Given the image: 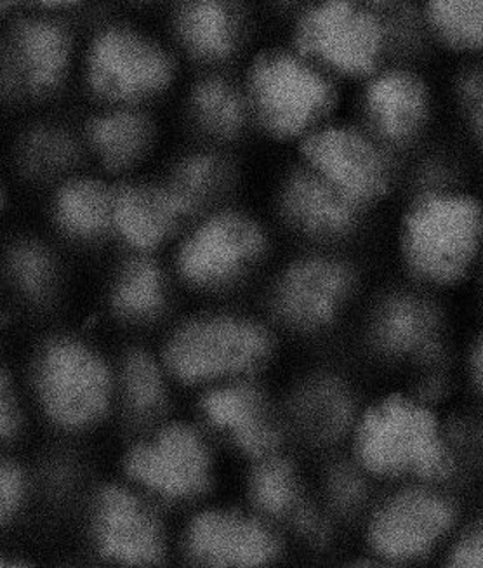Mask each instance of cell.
Returning a JSON list of instances; mask_svg holds the SVG:
<instances>
[{"mask_svg": "<svg viewBox=\"0 0 483 568\" xmlns=\"http://www.w3.org/2000/svg\"><path fill=\"white\" fill-rule=\"evenodd\" d=\"M355 121L395 155L417 149L435 128V88L420 70L386 63L359 84Z\"/></svg>", "mask_w": 483, "mask_h": 568, "instance_id": "ba28073f", "label": "cell"}, {"mask_svg": "<svg viewBox=\"0 0 483 568\" xmlns=\"http://www.w3.org/2000/svg\"><path fill=\"white\" fill-rule=\"evenodd\" d=\"M153 136L152 121L131 106L100 113L88 125L92 152L110 169L131 168L140 162L152 146Z\"/></svg>", "mask_w": 483, "mask_h": 568, "instance_id": "7402d4cb", "label": "cell"}, {"mask_svg": "<svg viewBox=\"0 0 483 568\" xmlns=\"http://www.w3.org/2000/svg\"><path fill=\"white\" fill-rule=\"evenodd\" d=\"M449 106L475 164L473 181L483 193V67H467L455 77Z\"/></svg>", "mask_w": 483, "mask_h": 568, "instance_id": "484cf974", "label": "cell"}, {"mask_svg": "<svg viewBox=\"0 0 483 568\" xmlns=\"http://www.w3.org/2000/svg\"><path fill=\"white\" fill-rule=\"evenodd\" d=\"M304 416L308 426L322 440H334L352 419V402L344 389L331 381L313 386L304 396Z\"/></svg>", "mask_w": 483, "mask_h": 568, "instance_id": "f1b7e54d", "label": "cell"}, {"mask_svg": "<svg viewBox=\"0 0 483 568\" xmlns=\"http://www.w3.org/2000/svg\"><path fill=\"white\" fill-rule=\"evenodd\" d=\"M251 124L279 143L298 144L340 116L341 84L291 44L249 58L240 79Z\"/></svg>", "mask_w": 483, "mask_h": 568, "instance_id": "3957f363", "label": "cell"}, {"mask_svg": "<svg viewBox=\"0 0 483 568\" xmlns=\"http://www.w3.org/2000/svg\"><path fill=\"white\" fill-rule=\"evenodd\" d=\"M463 377L464 388L483 410V321L464 345Z\"/></svg>", "mask_w": 483, "mask_h": 568, "instance_id": "d590c367", "label": "cell"}, {"mask_svg": "<svg viewBox=\"0 0 483 568\" xmlns=\"http://www.w3.org/2000/svg\"><path fill=\"white\" fill-rule=\"evenodd\" d=\"M249 18L242 0H178L172 36L188 60L220 70L235 60L248 41Z\"/></svg>", "mask_w": 483, "mask_h": 568, "instance_id": "5bb4252c", "label": "cell"}, {"mask_svg": "<svg viewBox=\"0 0 483 568\" xmlns=\"http://www.w3.org/2000/svg\"><path fill=\"white\" fill-rule=\"evenodd\" d=\"M40 388L49 413L63 425H85L109 404L107 368L97 356L73 343H60L46 355Z\"/></svg>", "mask_w": 483, "mask_h": 568, "instance_id": "4fadbf2b", "label": "cell"}, {"mask_svg": "<svg viewBox=\"0 0 483 568\" xmlns=\"http://www.w3.org/2000/svg\"><path fill=\"white\" fill-rule=\"evenodd\" d=\"M430 291L400 288L375 305L371 318L374 345L392 356L442 361L445 349V316Z\"/></svg>", "mask_w": 483, "mask_h": 568, "instance_id": "7c38bea8", "label": "cell"}, {"mask_svg": "<svg viewBox=\"0 0 483 568\" xmlns=\"http://www.w3.org/2000/svg\"><path fill=\"white\" fill-rule=\"evenodd\" d=\"M454 487H412L384 500L369 525V545L384 560H423L444 548L466 515Z\"/></svg>", "mask_w": 483, "mask_h": 568, "instance_id": "52a82bcc", "label": "cell"}, {"mask_svg": "<svg viewBox=\"0 0 483 568\" xmlns=\"http://www.w3.org/2000/svg\"><path fill=\"white\" fill-rule=\"evenodd\" d=\"M421 23L447 51L483 57V0H423Z\"/></svg>", "mask_w": 483, "mask_h": 568, "instance_id": "cb8c5ba5", "label": "cell"}, {"mask_svg": "<svg viewBox=\"0 0 483 568\" xmlns=\"http://www.w3.org/2000/svg\"><path fill=\"white\" fill-rule=\"evenodd\" d=\"M289 44L340 82L360 84L390 63L386 12L359 0H308L292 21Z\"/></svg>", "mask_w": 483, "mask_h": 568, "instance_id": "277c9868", "label": "cell"}, {"mask_svg": "<svg viewBox=\"0 0 483 568\" xmlns=\"http://www.w3.org/2000/svg\"><path fill=\"white\" fill-rule=\"evenodd\" d=\"M359 288V273L350 261L315 254L292 263L280 276L273 305L285 321L303 328L334 324Z\"/></svg>", "mask_w": 483, "mask_h": 568, "instance_id": "30bf717a", "label": "cell"}, {"mask_svg": "<svg viewBox=\"0 0 483 568\" xmlns=\"http://www.w3.org/2000/svg\"><path fill=\"white\" fill-rule=\"evenodd\" d=\"M252 494L260 508L284 515L298 508V485L291 468L280 460H268L252 478Z\"/></svg>", "mask_w": 483, "mask_h": 568, "instance_id": "f546056e", "label": "cell"}, {"mask_svg": "<svg viewBox=\"0 0 483 568\" xmlns=\"http://www.w3.org/2000/svg\"><path fill=\"white\" fill-rule=\"evenodd\" d=\"M266 247L256 221L239 213L208 217L181 245L178 266L197 287H221L260 260Z\"/></svg>", "mask_w": 483, "mask_h": 568, "instance_id": "8fae6325", "label": "cell"}, {"mask_svg": "<svg viewBox=\"0 0 483 568\" xmlns=\"http://www.w3.org/2000/svg\"><path fill=\"white\" fill-rule=\"evenodd\" d=\"M280 205L294 229L322 242H341L352 236L365 214L303 164H298L285 178Z\"/></svg>", "mask_w": 483, "mask_h": 568, "instance_id": "9a60e30c", "label": "cell"}, {"mask_svg": "<svg viewBox=\"0 0 483 568\" xmlns=\"http://www.w3.org/2000/svg\"><path fill=\"white\" fill-rule=\"evenodd\" d=\"M0 567H21V564H18V561L0 560Z\"/></svg>", "mask_w": 483, "mask_h": 568, "instance_id": "7bdbcfd3", "label": "cell"}, {"mask_svg": "<svg viewBox=\"0 0 483 568\" xmlns=\"http://www.w3.org/2000/svg\"><path fill=\"white\" fill-rule=\"evenodd\" d=\"M11 268L21 287L30 294L44 293L51 282L52 266L48 254L36 245H23L12 254Z\"/></svg>", "mask_w": 483, "mask_h": 568, "instance_id": "836d02e7", "label": "cell"}, {"mask_svg": "<svg viewBox=\"0 0 483 568\" xmlns=\"http://www.w3.org/2000/svg\"><path fill=\"white\" fill-rule=\"evenodd\" d=\"M190 546L199 560L220 567H254L276 551L275 539L266 528L228 513L200 517L193 524Z\"/></svg>", "mask_w": 483, "mask_h": 568, "instance_id": "ac0fdd59", "label": "cell"}, {"mask_svg": "<svg viewBox=\"0 0 483 568\" xmlns=\"http://www.w3.org/2000/svg\"><path fill=\"white\" fill-rule=\"evenodd\" d=\"M266 348L263 328L232 316H214L184 325L169 345L168 361L183 379H209L251 367Z\"/></svg>", "mask_w": 483, "mask_h": 568, "instance_id": "9c48e42d", "label": "cell"}, {"mask_svg": "<svg viewBox=\"0 0 483 568\" xmlns=\"http://www.w3.org/2000/svg\"><path fill=\"white\" fill-rule=\"evenodd\" d=\"M190 216L171 186H125L113 199V224L129 244L152 248Z\"/></svg>", "mask_w": 483, "mask_h": 568, "instance_id": "ffe728a7", "label": "cell"}, {"mask_svg": "<svg viewBox=\"0 0 483 568\" xmlns=\"http://www.w3.org/2000/svg\"><path fill=\"white\" fill-rule=\"evenodd\" d=\"M9 67L23 88L46 94L60 88L73 58L69 30L52 20L24 21L9 44Z\"/></svg>", "mask_w": 483, "mask_h": 568, "instance_id": "e0dca14e", "label": "cell"}, {"mask_svg": "<svg viewBox=\"0 0 483 568\" xmlns=\"http://www.w3.org/2000/svg\"><path fill=\"white\" fill-rule=\"evenodd\" d=\"M14 429H17V413L12 408L4 376L0 374V438L9 437Z\"/></svg>", "mask_w": 483, "mask_h": 568, "instance_id": "74e56055", "label": "cell"}, {"mask_svg": "<svg viewBox=\"0 0 483 568\" xmlns=\"http://www.w3.org/2000/svg\"><path fill=\"white\" fill-rule=\"evenodd\" d=\"M29 161L39 171H58L76 159V141L67 132L44 129L30 140Z\"/></svg>", "mask_w": 483, "mask_h": 568, "instance_id": "d6a6232c", "label": "cell"}, {"mask_svg": "<svg viewBox=\"0 0 483 568\" xmlns=\"http://www.w3.org/2000/svg\"><path fill=\"white\" fill-rule=\"evenodd\" d=\"M115 192L97 180H77L58 195V217L69 232L92 236L113 223Z\"/></svg>", "mask_w": 483, "mask_h": 568, "instance_id": "d4e9b609", "label": "cell"}, {"mask_svg": "<svg viewBox=\"0 0 483 568\" xmlns=\"http://www.w3.org/2000/svg\"><path fill=\"white\" fill-rule=\"evenodd\" d=\"M187 119L200 141L211 144L239 141L252 125L242 84L220 70H208L193 82L187 97Z\"/></svg>", "mask_w": 483, "mask_h": 568, "instance_id": "d6986e66", "label": "cell"}, {"mask_svg": "<svg viewBox=\"0 0 483 568\" xmlns=\"http://www.w3.org/2000/svg\"><path fill=\"white\" fill-rule=\"evenodd\" d=\"M224 176L227 164L220 153L200 149L181 159L168 184L188 214H193L211 201L212 195L221 189Z\"/></svg>", "mask_w": 483, "mask_h": 568, "instance_id": "4316f807", "label": "cell"}, {"mask_svg": "<svg viewBox=\"0 0 483 568\" xmlns=\"http://www.w3.org/2000/svg\"><path fill=\"white\" fill-rule=\"evenodd\" d=\"M473 296H475L476 306H479L480 315H482L483 321V256L482 261H480L479 270H476L475 278H473L472 287Z\"/></svg>", "mask_w": 483, "mask_h": 568, "instance_id": "f35d334b", "label": "cell"}, {"mask_svg": "<svg viewBox=\"0 0 483 568\" xmlns=\"http://www.w3.org/2000/svg\"><path fill=\"white\" fill-rule=\"evenodd\" d=\"M0 204H2V199H0Z\"/></svg>", "mask_w": 483, "mask_h": 568, "instance_id": "f6af8a7d", "label": "cell"}, {"mask_svg": "<svg viewBox=\"0 0 483 568\" xmlns=\"http://www.w3.org/2000/svg\"><path fill=\"white\" fill-rule=\"evenodd\" d=\"M164 303L162 273L152 261L138 260L120 275L115 288V305L131 316H149Z\"/></svg>", "mask_w": 483, "mask_h": 568, "instance_id": "83f0119b", "label": "cell"}, {"mask_svg": "<svg viewBox=\"0 0 483 568\" xmlns=\"http://www.w3.org/2000/svg\"><path fill=\"white\" fill-rule=\"evenodd\" d=\"M396 247L405 272L424 291H470L483 256V193L449 159L421 168L400 216Z\"/></svg>", "mask_w": 483, "mask_h": 568, "instance_id": "6da1fadb", "label": "cell"}, {"mask_svg": "<svg viewBox=\"0 0 483 568\" xmlns=\"http://www.w3.org/2000/svg\"><path fill=\"white\" fill-rule=\"evenodd\" d=\"M143 2H157V0H143Z\"/></svg>", "mask_w": 483, "mask_h": 568, "instance_id": "ee69618b", "label": "cell"}, {"mask_svg": "<svg viewBox=\"0 0 483 568\" xmlns=\"http://www.w3.org/2000/svg\"><path fill=\"white\" fill-rule=\"evenodd\" d=\"M298 161L368 213L395 189L396 159L355 119L335 116L296 146Z\"/></svg>", "mask_w": 483, "mask_h": 568, "instance_id": "5b68a950", "label": "cell"}, {"mask_svg": "<svg viewBox=\"0 0 483 568\" xmlns=\"http://www.w3.org/2000/svg\"><path fill=\"white\" fill-rule=\"evenodd\" d=\"M84 67L89 89L117 106L159 97L178 73L171 49L128 24H109L92 37Z\"/></svg>", "mask_w": 483, "mask_h": 568, "instance_id": "8992f818", "label": "cell"}, {"mask_svg": "<svg viewBox=\"0 0 483 568\" xmlns=\"http://www.w3.org/2000/svg\"><path fill=\"white\" fill-rule=\"evenodd\" d=\"M125 381H128L132 404L141 413H152L162 404L164 386H162L155 364L150 361L149 356L137 353L129 358Z\"/></svg>", "mask_w": 483, "mask_h": 568, "instance_id": "1f68e13d", "label": "cell"}, {"mask_svg": "<svg viewBox=\"0 0 483 568\" xmlns=\"http://www.w3.org/2000/svg\"><path fill=\"white\" fill-rule=\"evenodd\" d=\"M37 6L44 9H51V11H60V9L73 8L79 4L82 0H32Z\"/></svg>", "mask_w": 483, "mask_h": 568, "instance_id": "ab89813d", "label": "cell"}, {"mask_svg": "<svg viewBox=\"0 0 483 568\" xmlns=\"http://www.w3.org/2000/svg\"><path fill=\"white\" fill-rule=\"evenodd\" d=\"M209 419L232 433L237 444L252 456H264L276 444V433L264 416L260 396L248 388H227L205 400Z\"/></svg>", "mask_w": 483, "mask_h": 568, "instance_id": "603a6c76", "label": "cell"}, {"mask_svg": "<svg viewBox=\"0 0 483 568\" xmlns=\"http://www.w3.org/2000/svg\"><path fill=\"white\" fill-rule=\"evenodd\" d=\"M23 0H0V14H4L9 9L14 8V6L20 4Z\"/></svg>", "mask_w": 483, "mask_h": 568, "instance_id": "b9f144b4", "label": "cell"}, {"mask_svg": "<svg viewBox=\"0 0 483 568\" xmlns=\"http://www.w3.org/2000/svg\"><path fill=\"white\" fill-rule=\"evenodd\" d=\"M104 552L125 564H155L162 557L157 521L134 497L113 488L104 494L100 518Z\"/></svg>", "mask_w": 483, "mask_h": 568, "instance_id": "44dd1931", "label": "cell"}, {"mask_svg": "<svg viewBox=\"0 0 483 568\" xmlns=\"http://www.w3.org/2000/svg\"><path fill=\"white\" fill-rule=\"evenodd\" d=\"M329 494L340 511H355L365 499V481L350 466H335L329 477Z\"/></svg>", "mask_w": 483, "mask_h": 568, "instance_id": "e575fe53", "label": "cell"}, {"mask_svg": "<svg viewBox=\"0 0 483 568\" xmlns=\"http://www.w3.org/2000/svg\"><path fill=\"white\" fill-rule=\"evenodd\" d=\"M359 2L384 12L390 11V9L399 8L400 4H404V0H359Z\"/></svg>", "mask_w": 483, "mask_h": 568, "instance_id": "60d3db41", "label": "cell"}, {"mask_svg": "<svg viewBox=\"0 0 483 568\" xmlns=\"http://www.w3.org/2000/svg\"><path fill=\"white\" fill-rule=\"evenodd\" d=\"M355 456L375 477H412L442 487H454L466 471L452 426L433 405L404 395L386 396L365 410L355 433Z\"/></svg>", "mask_w": 483, "mask_h": 568, "instance_id": "7a4b0ae2", "label": "cell"}, {"mask_svg": "<svg viewBox=\"0 0 483 568\" xmlns=\"http://www.w3.org/2000/svg\"><path fill=\"white\" fill-rule=\"evenodd\" d=\"M129 473L160 493L190 496L208 484V453L192 429L177 426L152 445L137 448L129 457Z\"/></svg>", "mask_w": 483, "mask_h": 568, "instance_id": "2e32d148", "label": "cell"}, {"mask_svg": "<svg viewBox=\"0 0 483 568\" xmlns=\"http://www.w3.org/2000/svg\"><path fill=\"white\" fill-rule=\"evenodd\" d=\"M445 567L483 568V509L467 511L444 549Z\"/></svg>", "mask_w": 483, "mask_h": 568, "instance_id": "4dcf8cb0", "label": "cell"}, {"mask_svg": "<svg viewBox=\"0 0 483 568\" xmlns=\"http://www.w3.org/2000/svg\"><path fill=\"white\" fill-rule=\"evenodd\" d=\"M23 494V477L20 469L0 465V524H4L17 511Z\"/></svg>", "mask_w": 483, "mask_h": 568, "instance_id": "8d00e7d4", "label": "cell"}]
</instances>
